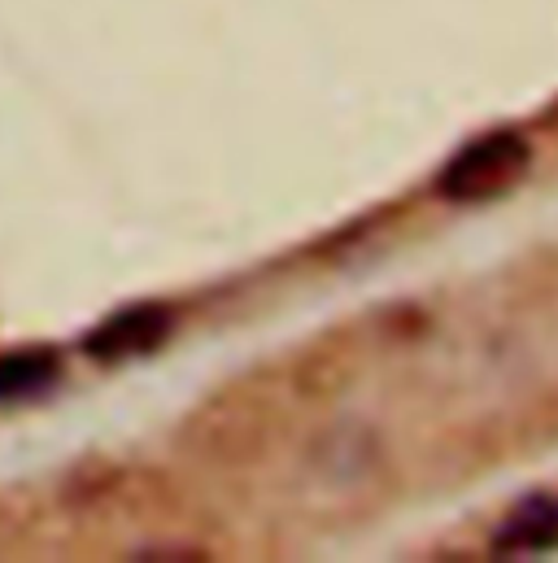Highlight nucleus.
Segmentation results:
<instances>
[{
	"mask_svg": "<svg viewBox=\"0 0 558 563\" xmlns=\"http://www.w3.org/2000/svg\"><path fill=\"white\" fill-rule=\"evenodd\" d=\"M533 166V144L524 132H484L467 141L440 170H436V192L458 206H480L506 197Z\"/></svg>",
	"mask_w": 558,
	"mask_h": 563,
	"instance_id": "nucleus-1",
	"label": "nucleus"
},
{
	"mask_svg": "<svg viewBox=\"0 0 558 563\" xmlns=\"http://www.w3.org/2000/svg\"><path fill=\"white\" fill-rule=\"evenodd\" d=\"M62 380V354L48 345L0 354V402H26Z\"/></svg>",
	"mask_w": 558,
	"mask_h": 563,
	"instance_id": "nucleus-4",
	"label": "nucleus"
},
{
	"mask_svg": "<svg viewBox=\"0 0 558 563\" xmlns=\"http://www.w3.org/2000/svg\"><path fill=\"white\" fill-rule=\"evenodd\" d=\"M175 328V314L170 306L161 301H140L127 310H114L110 319H101L88 336H83V350L97 358V363H123V358H136L157 350Z\"/></svg>",
	"mask_w": 558,
	"mask_h": 563,
	"instance_id": "nucleus-2",
	"label": "nucleus"
},
{
	"mask_svg": "<svg viewBox=\"0 0 558 563\" xmlns=\"http://www.w3.org/2000/svg\"><path fill=\"white\" fill-rule=\"evenodd\" d=\"M493 547L502 555H546L558 547V494H528L498 529Z\"/></svg>",
	"mask_w": 558,
	"mask_h": 563,
	"instance_id": "nucleus-3",
	"label": "nucleus"
}]
</instances>
